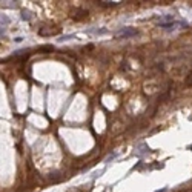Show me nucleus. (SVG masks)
<instances>
[{"mask_svg":"<svg viewBox=\"0 0 192 192\" xmlns=\"http://www.w3.org/2000/svg\"><path fill=\"white\" fill-rule=\"evenodd\" d=\"M52 49H54V46H51V45H46V46L38 48V51H40V52H48V51H52Z\"/></svg>","mask_w":192,"mask_h":192,"instance_id":"20e7f679","label":"nucleus"},{"mask_svg":"<svg viewBox=\"0 0 192 192\" xmlns=\"http://www.w3.org/2000/svg\"><path fill=\"white\" fill-rule=\"evenodd\" d=\"M86 15H88V11H85V9H77V11H75V15H72V17L78 20V18H83V17H86Z\"/></svg>","mask_w":192,"mask_h":192,"instance_id":"7ed1b4c3","label":"nucleus"},{"mask_svg":"<svg viewBox=\"0 0 192 192\" xmlns=\"http://www.w3.org/2000/svg\"><path fill=\"white\" fill-rule=\"evenodd\" d=\"M134 35H137V31L135 29H132V28H123L122 31H118L117 32V37H123V38H128V37H134Z\"/></svg>","mask_w":192,"mask_h":192,"instance_id":"f257e3e1","label":"nucleus"},{"mask_svg":"<svg viewBox=\"0 0 192 192\" xmlns=\"http://www.w3.org/2000/svg\"><path fill=\"white\" fill-rule=\"evenodd\" d=\"M58 32H60V28H55V29H45V28H42V29L38 31L40 35H55V34H58Z\"/></svg>","mask_w":192,"mask_h":192,"instance_id":"f03ea898","label":"nucleus"},{"mask_svg":"<svg viewBox=\"0 0 192 192\" xmlns=\"http://www.w3.org/2000/svg\"><path fill=\"white\" fill-rule=\"evenodd\" d=\"M102 6H114V5H117V2H98Z\"/></svg>","mask_w":192,"mask_h":192,"instance_id":"39448f33","label":"nucleus"},{"mask_svg":"<svg viewBox=\"0 0 192 192\" xmlns=\"http://www.w3.org/2000/svg\"><path fill=\"white\" fill-rule=\"evenodd\" d=\"M186 85H188V86H192V72L188 75V78H186Z\"/></svg>","mask_w":192,"mask_h":192,"instance_id":"423d86ee","label":"nucleus"}]
</instances>
